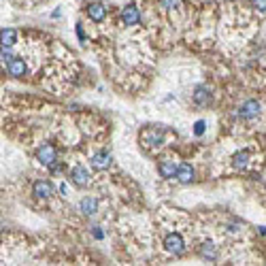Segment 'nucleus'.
Instances as JSON below:
<instances>
[{
  "label": "nucleus",
  "instance_id": "4be33fe9",
  "mask_svg": "<svg viewBox=\"0 0 266 266\" xmlns=\"http://www.w3.org/2000/svg\"><path fill=\"white\" fill-rule=\"evenodd\" d=\"M77 34H79V41H81V43L86 41V34H83V26H81V24H77Z\"/></svg>",
  "mask_w": 266,
  "mask_h": 266
},
{
  "label": "nucleus",
  "instance_id": "5701e85b",
  "mask_svg": "<svg viewBox=\"0 0 266 266\" xmlns=\"http://www.w3.org/2000/svg\"><path fill=\"white\" fill-rule=\"evenodd\" d=\"M94 236L96 238H105V232L100 230V226H96V228H94Z\"/></svg>",
  "mask_w": 266,
  "mask_h": 266
},
{
  "label": "nucleus",
  "instance_id": "20e7f679",
  "mask_svg": "<svg viewBox=\"0 0 266 266\" xmlns=\"http://www.w3.org/2000/svg\"><path fill=\"white\" fill-rule=\"evenodd\" d=\"M260 113H262V107L258 100H245L243 105L238 107V118L241 119H256Z\"/></svg>",
  "mask_w": 266,
  "mask_h": 266
},
{
  "label": "nucleus",
  "instance_id": "7ed1b4c3",
  "mask_svg": "<svg viewBox=\"0 0 266 266\" xmlns=\"http://www.w3.org/2000/svg\"><path fill=\"white\" fill-rule=\"evenodd\" d=\"M141 141L145 143L147 147H160L162 143H164V130H162V128L151 126V128H147V130H143Z\"/></svg>",
  "mask_w": 266,
  "mask_h": 266
},
{
  "label": "nucleus",
  "instance_id": "6ab92c4d",
  "mask_svg": "<svg viewBox=\"0 0 266 266\" xmlns=\"http://www.w3.org/2000/svg\"><path fill=\"white\" fill-rule=\"evenodd\" d=\"M249 2L254 9H258L260 13H266V0H249Z\"/></svg>",
  "mask_w": 266,
  "mask_h": 266
},
{
  "label": "nucleus",
  "instance_id": "f257e3e1",
  "mask_svg": "<svg viewBox=\"0 0 266 266\" xmlns=\"http://www.w3.org/2000/svg\"><path fill=\"white\" fill-rule=\"evenodd\" d=\"M164 249L168 251V254H173V256H181L185 251L183 236H181L179 232H171V235H166V238H164Z\"/></svg>",
  "mask_w": 266,
  "mask_h": 266
},
{
  "label": "nucleus",
  "instance_id": "aec40b11",
  "mask_svg": "<svg viewBox=\"0 0 266 266\" xmlns=\"http://www.w3.org/2000/svg\"><path fill=\"white\" fill-rule=\"evenodd\" d=\"M15 56H11V47H4L2 45V62H11Z\"/></svg>",
  "mask_w": 266,
  "mask_h": 266
},
{
  "label": "nucleus",
  "instance_id": "9b49d317",
  "mask_svg": "<svg viewBox=\"0 0 266 266\" xmlns=\"http://www.w3.org/2000/svg\"><path fill=\"white\" fill-rule=\"evenodd\" d=\"M177 171H179V166L175 164V160H162L158 164V173H160V177H164V179L177 177Z\"/></svg>",
  "mask_w": 266,
  "mask_h": 266
},
{
  "label": "nucleus",
  "instance_id": "b1692460",
  "mask_svg": "<svg viewBox=\"0 0 266 266\" xmlns=\"http://www.w3.org/2000/svg\"><path fill=\"white\" fill-rule=\"evenodd\" d=\"M60 192H62V196H68V185L62 183V185H60Z\"/></svg>",
  "mask_w": 266,
  "mask_h": 266
},
{
  "label": "nucleus",
  "instance_id": "ddd939ff",
  "mask_svg": "<svg viewBox=\"0 0 266 266\" xmlns=\"http://www.w3.org/2000/svg\"><path fill=\"white\" fill-rule=\"evenodd\" d=\"M32 192H34L36 198H51L54 196V185H51L49 181H36Z\"/></svg>",
  "mask_w": 266,
  "mask_h": 266
},
{
  "label": "nucleus",
  "instance_id": "a211bd4d",
  "mask_svg": "<svg viewBox=\"0 0 266 266\" xmlns=\"http://www.w3.org/2000/svg\"><path fill=\"white\" fill-rule=\"evenodd\" d=\"M181 0H160V6L162 9H175V6H179Z\"/></svg>",
  "mask_w": 266,
  "mask_h": 266
},
{
  "label": "nucleus",
  "instance_id": "f03ea898",
  "mask_svg": "<svg viewBox=\"0 0 266 266\" xmlns=\"http://www.w3.org/2000/svg\"><path fill=\"white\" fill-rule=\"evenodd\" d=\"M36 160H38V164L41 166H51V164H56L58 162V151H56V147L51 145V143H45V145L38 147V151H36Z\"/></svg>",
  "mask_w": 266,
  "mask_h": 266
},
{
  "label": "nucleus",
  "instance_id": "1a4fd4ad",
  "mask_svg": "<svg viewBox=\"0 0 266 266\" xmlns=\"http://www.w3.org/2000/svg\"><path fill=\"white\" fill-rule=\"evenodd\" d=\"M192 100H194V105H196V107H207V105L211 102V92H209V88L196 86V89H194V94H192Z\"/></svg>",
  "mask_w": 266,
  "mask_h": 266
},
{
  "label": "nucleus",
  "instance_id": "0eeeda50",
  "mask_svg": "<svg viewBox=\"0 0 266 266\" xmlns=\"http://www.w3.org/2000/svg\"><path fill=\"white\" fill-rule=\"evenodd\" d=\"M6 73H9L11 77H24L26 73H28V66H26V62L22 60V58L15 56L11 62H6Z\"/></svg>",
  "mask_w": 266,
  "mask_h": 266
},
{
  "label": "nucleus",
  "instance_id": "dca6fc26",
  "mask_svg": "<svg viewBox=\"0 0 266 266\" xmlns=\"http://www.w3.org/2000/svg\"><path fill=\"white\" fill-rule=\"evenodd\" d=\"M200 256H203L205 260H209V262H215L217 260V249L213 247L211 243H207V245H203V249H200Z\"/></svg>",
  "mask_w": 266,
  "mask_h": 266
},
{
  "label": "nucleus",
  "instance_id": "9d476101",
  "mask_svg": "<svg viewBox=\"0 0 266 266\" xmlns=\"http://www.w3.org/2000/svg\"><path fill=\"white\" fill-rule=\"evenodd\" d=\"M88 17L92 19V22L100 24L102 19L107 17V4H102V2H92V4L88 6Z\"/></svg>",
  "mask_w": 266,
  "mask_h": 266
},
{
  "label": "nucleus",
  "instance_id": "2eb2a0df",
  "mask_svg": "<svg viewBox=\"0 0 266 266\" xmlns=\"http://www.w3.org/2000/svg\"><path fill=\"white\" fill-rule=\"evenodd\" d=\"M249 158H251L249 151H238V153L235 155V158H232V166L241 171V168H245V166L249 164Z\"/></svg>",
  "mask_w": 266,
  "mask_h": 266
},
{
  "label": "nucleus",
  "instance_id": "423d86ee",
  "mask_svg": "<svg viewBox=\"0 0 266 266\" xmlns=\"http://www.w3.org/2000/svg\"><path fill=\"white\" fill-rule=\"evenodd\" d=\"M68 177H70V183L77 185V187H86L89 183V173H88L86 166H75Z\"/></svg>",
  "mask_w": 266,
  "mask_h": 266
},
{
  "label": "nucleus",
  "instance_id": "39448f33",
  "mask_svg": "<svg viewBox=\"0 0 266 266\" xmlns=\"http://www.w3.org/2000/svg\"><path fill=\"white\" fill-rule=\"evenodd\" d=\"M89 164L96 171H107L109 166H111V151H107V149H102V151H96L92 155V160H89Z\"/></svg>",
  "mask_w": 266,
  "mask_h": 266
},
{
  "label": "nucleus",
  "instance_id": "f3484780",
  "mask_svg": "<svg viewBox=\"0 0 266 266\" xmlns=\"http://www.w3.org/2000/svg\"><path fill=\"white\" fill-rule=\"evenodd\" d=\"M17 43V32L13 28H4L2 30V45L4 47H11V45Z\"/></svg>",
  "mask_w": 266,
  "mask_h": 266
},
{
  "label": "nucleus",
  "instance_id": "412c9836",
  "mask_svg": "<svg viewBox=\"0 0 266 266\" xmlns=\"http://www.w3.org/2000/svg\"><path fill=\"white\" fill-rule=\"evenodd\" d=\"M205 126H207L205 121H196V126H194V134H198V136H200V134L205 132Z\"/></svg>",
  "mask_w": 266,
  "mask_h": 266
},
{
  "label": "nucleus",
  "instance_id": "4468645a",
  "mask_svg": "<svg viewBox=\"0 0 266 266\" xmlns=\"http://www.w3.org/2000/svg\"><path fill=\"white\" fill-rule=\"evenodd\" d=\"M177 181L179 183H192L194 181V168L192 164H179V171H177Z\"/></svg>",
  "mask_w": 266,
  "mask_h": 266
},
{
  "label": "nucleus",
  "instance_id": "f8f14e48",
  "mask_svg": "<svg viewBox=\"0 0 266 266\" xmlns=\"http://www.w3.org/2000/svg\"><path fill=\"white\" fill-rule=\"evenodd\" d=\"M79 211L83 213V215H96L98 213V200L92 198V196H86V198H81V203H79Z\"/></svg>",
  "mask_w": 266,
  "mask_h": 266
},
{
  "label": "nucleus",
  "instance_id": "6e6552de",
  "mask_svg": "<svg viewBox=\"0 0 266 266\" xmlns=\"http://www.w3.org/2000/svg\"><path fill=\"white\" fill-rule=\"evenodd\" d=\"M139 22H141V11L136 9L134 4L124 6V11H121V24H126V26H136Z\"/></svg>",
  "mask_w": 266,
  "mask_h": 266
}]
</instances>
